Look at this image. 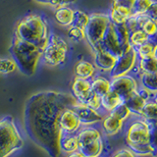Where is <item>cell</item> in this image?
I'll return each mask as SVG.
<instances>
[{
	"mask_svg": "<svg viewBox=\"0 0 157 157\" xmlns=\"http://www.w3.org/2000/svg\"><path fill=\"white\" fill-rule=\"evenodd\" d=\"M92 94L91 81L76 77L72 85V95L76 98V100L82 104H86Z\"/></svg>",
	"mask_w": 157,
	"mask_h": 157,
	"instance_id": "cell-12",
	"label": "cell"
},
{
	"mask_svg": "<svg viewBox=\"0 0 157 157\" xmlns=\"http://www.w3.org/2000/svg\"><path fill=\"white\" fill-rule=\"evenodd\" d=\"M100 45L103 49H105L106 51L111 53L112 55H114L116 58H118L122 54L123 52L122 47L116 36L114 25L112 23H110V25L108 26L104 36H103L102 40L100 42Z\"/></svg>",
	"mask_w": 157,
	"mask_h": 157,
	"instance_id": "cell-14",
	"label": "cell"
},
{
	"mask_svg": "<svg viewBox=\"0 0 157 157\" xmlns=\"http://www.w3.org/2000/svg\"><path fill=\"white\" fill-rule=\"evenodd\" d=\"M114 29H115L116 36L118 37V40H119V43L122 47V50L124 51L125 49H127L131 45L130 44V33H131L126 24L114 25Z\"/></svg>",
	"mask_w": 157,
	"mask_h": 157,
	"instance_id": "cell-26",
	"label": "cell"
},
{
	"mask_svg": "<svg viewBox=\"0 0 157 157\" xmlns=\"http://www.w3.org/2000/svg\"><path fill=\"white\" fill-rule=\"evenodd\" d=\"M78 151L85 157H100L104 148L101 132L93 126H85L77 132Z\"/></svg>",
	"mask_w": 157,
	"mask_h": 157,
	"instance_id": "cell-6",
	"label": "cell"
},
{
	"mask_svg": "<svg viewBox=\"0 0 157 157\" xmlns=\"http://www.w3.org/2000/svg\"><path fill=\"white\" fill-rule=\"evenodd\" d=\"M101 128L103 132L107 136H115L124 129V123L122 120L118 119L117 117L112 115L111 113H108L102 119Z\"/></svg>",
	"mask_w": 157,
	"mask_h": 157,
	"instance_id": "cell-16",
	"label": "cell"
},
{
	"mask_svg": "<svg viewBox=\"0 0 157 157\" xmlns=\"http://www.w3.org/2000/svg\"><path fill=\"white\" fill-rule=\"evenodd\" d=\"M108 15L112 24L123 25L126 24L127 20L132 16V10L122 7H112Z\"/></svg>",
	"mask_w": 157,
	"mask_h": 157,
	"instance_id": "cell-22",
	"label": "cell"
},
{
	"mask_svg": "<svg viewBox=\"0 0 157 157\" xmlns=\"http://www.w3.org/2000/svg\"><path fill=\"white\" fill-rule=\"evenodd\" d=\"M34 1H36L42 5H49V6H51L53 0H34Z\"/></svg>",
	"mask_w": 157,
	"mask_h": 157,
	"instance_id": "cell-43",
	"label": "cell"
},
{
	"mask_svg": "<svg viewBox=\"0 0 157 157\" xmlns=\"http://www.w3.org/2000/svg\"><path fill=\"white\" fill-rule=\"evenodd\" d=\"M88 19H90V15H87L86 13L81 11V10H76L72 26L80 28L82 29H85L87 23H88Z\"/></svg>",
	"mask_w": 157,
	"mask_h": 157,
	"instance_id": "cell-30",
	"label": "cell"
},
{
	"mask_svg": "<svg viewBox=\"0 0 157 157\" xmlns=\"http://www.w3.org/2000/svg\"><path fill=\"white\" fill-rule=\"evenodd\" d=\"M68 157H85V156H83L78 150H77V151H75V152H73V153H70V154H69Z\"/></svg>",
	"mask_w": 157,
	"mask_h": 157,
	"instance_id": "cell-44",
	"label": "cell"
},
{
	"mask_svg": "<svg viewBox=\"0 0 157 157\" xmlns=\"http://www.w3.org/2000/svg\"><path fill=\"white\" fill-rule=\"evenodd\" d=\"M110 157H136L135 153L130 148H121L115 151Z\"/></svg>",
	"mask_w": 157,
	"mask_h": 157,
	"instance_id": "cell-40",
	"label": "cell"
},
{
	"mask_svg": "<svg viewBox=\"0 0 157 157\" xmlns=\"http://www.w3.org/2000/svg\"><path fill=\"white\" fill-rule=\"evenodd\" d=\"M86 105L91 107L92 109H94V110L100 111L101 110V97L97 96L93 93L92 96L90 97V99L87 101Z\"/></svg>",
	"mask_w": 157,
	"mask_h": 157,
	"instance_id": "cell-38",
	"label": "cell"
},
{
	"mask_svg": "<svg viewBox=\"0 0 157 157\" xmlns=\"http://www.w3.org/2000/svg\"><path fill=\"white\" fill-rule=\"evenodd\" d=\"M68 36L69 38H71L72 40L75 41H81L82 39L86 38V33H85V29H82L80 28L70 26L68 29Z\"/></svg>",
	"mask_w": 157,
	"mask_h": 157,
	"instance_id": "cell-34",
	"label": "cell"
},
{
	"mask_svg": "<svg viewBox=\"0 0 157 157\" xmlns=\"http://www.w3.org/2000/svg\"><path fill=\"white\" fill-rule=\"evenodd\" d=\"M111 90L119 95L123 102L134 92L136 91L140 83L134 76L126 75L111 78Z\"/></svg>",
	"mask_w": 157,
	"mask_h": 157,
	"instance_id": "cell-10",
	"label": "cell"
},
{
	"mask_svg": "<svg viewBox=\"0 0 157 157\" xmlns=\"http://www.w3.org/2000/svg\"><path fill=\"white\" fill-rule=\"evenodd\" d=\"M153 99H154V101L157 103V94L156 95H154V97H153Z\"/></svg>",
	"mask_w": 157,
	"mask_h": 157,
	"instance_id": "cell-45",
	"label": "cell"
},
{
	"mask_svg": "<svg viewBox=\"0 0 157 157\" xmlns=\"http://www.w3.org/2000/svg\"><path fill=\"white\" fill-rule=\"evenodd\" d=\"M145 15L150 20L157 22V0H153V2L150 5V7L146 11Z\"/></svg>",
	"mask_w": 157,
	"mask_h": 157,
	"instance_id": "cell-39",
	"label": "cell"
},
{
	"mask_svg": "<svg viewBox=\"0 0 157 157\" xmlns=\"http://www.w3.org/2000/svg\"><path fill=\"white\" fill-rule=\"evenodd\" d=\"M150 126L141 117L132 118L126 126L125 141L136 156L154 155L155 151L149 144Z\"/></svg>",
	"mask_w": 157,
	"mask_h": 157,
	"instance_id": "cell-2",
	"label": "cell"
},
{
	"mask_svg": "<svg viewBox=\"0 0 157 157\" xmlns=\"http://www.w3.org/2000/svg\"><path fill=\"white\" fill-rule=\"evenodd\" d=\"M141 29L148 36V37L153 36L154 33H157V22L153 21V20H150L148 18L144 22V24L142 25Z\"/></svg>",
	"mask_w": 157,
	"mask_h": 157,
	"instance_id": "cell-35",
	"label": "cell"
},
{
	"mask_svg": "<svg viewBox=\"0 0 157 157\" xmlns=\"http://www.w3.org/2000/svg\"><path fill=\"white\" fill-rule=\"evenodd\" d=\"M94 52V66L95 68L99 69L101 71L110 73L113 69L116 62V57L112 55L111 53L106 51L105 49H103L101 45L98 46Z\"/></svg>",
	"mask_w": 157,
	"mask_h": 157,
	"instance_id": "cell-15",
	"label": "cell"
},
{
	"mask_svg": "<svg viewBox=\"0 0 157 157\" xmlns=\"http://www.w3.org/2000/svg\"><path fill=\"white\" fill-rule=\"evenodd\" d=\"M140 117L148 124L157 122V103L154 101L153 98L151 100L146 101L144 109L141 111Z\"/></svg>",
	"mask_w": 157,
	"mask_h": 157,
	"instance_id": "cell-25",
	"label": "cell"
},
{
	"mask_svg": "<svg viewBox=\"0 0 157 157\" xmlns=\"http://www.w3.org/2000/svg\"><path fill=\"white\" fill-rule=\"evenodd\" d=\"M136 49V53H137L139 59H144V58L154 57L157 47L153 45L150 41H147Z\"/></svg>",
	"mask_w": 157,
	"mask_h": 157,
	"instance_id": "cell-29",
	"label": "cell"
},
{
	"mask_svg": "<svg viewBox=\"0 0 157 157\" xmlns=\"http://www.w3.org/2000/svg\"><path fill=\"white\" fill-rule=\"evenodd\" d=\"M152 2L153 0H136L132 7V14H145Z\"/></svg>",
	"mask_w": 157,
	"mask_h": 157,
	"instance_id": "cell-33",
	"label": "cell"
},
{
	"mask_svg": "<svg viewBox=\"0 0 157 157\" xmlns=\"http://www.w3.org/2000/svg\"><path fill=\"white\" fill-rule=\"evenodd\" d=\"M91 90L95 95L102 97L111 90L110 80L102 76H97L91 80Z\"/></svg>",
	"mask_w": 157,
	"mask_h": 157,
	"instance_id": "cell-18",
	"label": "cell"
},
{
	"mask_svg": "<svg viewBox=\"0 0 157 157\" xmlns=\"http://www.w3.org/2000/svg\"><path fill=\"white\" fill-rule=\"evenodd\" d=\"M69 46L67 42L55 33H51L45 48L43 49L42 58L49 66H59L66 61Z\"/></svg>",
	"mask_w": 157,
	"mask_h": 157,
	"instance_id": "cell-8",
	"label": "cell"
},
{
	"mask_svg": "<svg viewBox=\"0 0 157 157\" xmlns=\"http://www.w3.org/2000/svg\"><path fill=\"white\" fill-rule=\"evenodd\" d=\"M148 41H150L153 45H155L157 47V33H154L153 36H151L148 37Z\"/></svg>",
	"mask_w": 157,
	"mask_h": 157,
	"instance_id": "cell-42",
	"label": "cell"
},
{
	"mask_svg": "<svg viewBox=\"0 0 157 157\" xmlns=\"http://www.w3.org/2000/svg\"><path fill=\"white\" fill-rule=\"evenodd\" d=\"M78 101L72 94L54 90L34 93L29 98L24 112L25 129L29 139L51 157L61 153L59 126L64 110Z\"/></svg>",
	"mask_w": 157,
	"mask_h": 157,
	"instance_id": "cell-1",
	"label": "cell"
},
{
	"mask_svg": "<svg viewBox=\"0 0 157 157\" xmlns=\"http://www.w3.org/2000/svg\"><path fill=\"white\" fill-rule=\"evenodd\" d=\"M25 141L12 116L0 119V157H9L24 146Z\"/></svg>",
	"mask_w": 157,
	"mask_h": 157,
	"instance_id": "cell-5",
	"label": "cell"
},
{
	"mask_svg": "<svg viewBox=\"0 0 157 157\" xmlns=\"http://www.w3.org/2000/svg\"><path fill=\"white\" fill-rule=\"evenodd\" d=\"M75 74L78 78L91 80L95 75V66L86 60L78 61L75 66Z\"/></svg>",
	"mask_w": 157,
	"mask_h": 157,
	"instance_id": "cell-21",
	"label": "cell"
},
{
	"mask_svg": "<svg viewBox=\"0 0 157 157\" xmlns=\"http://www.w3.org/2000/svg\"><path fill=\"white\" fill-rule=\"evenodd\" d=\"M137 60H139V57H137L136 49L130 45L116 59L115 65L110 72V78H114L117 77L129 75L136 68Z\"/></svg>",
	"mask_w": 157,
	"mask_h": 157,
	"instance_id": "cell-9",
	"label": "cell"
},
{
	"mask_svg": "<svg viewBox=\"0 0 157 157\" xmlns=\"http://www.w3.org/2000/svg\"><path fill=\"white\" fill-rule=\"evenodd\" d=\"M111 114L114 115L115 117H117L118 119L122 120L123 122L128 121L132 117L131 111L129 110V108L127 107V105L124 102H122L121 104L118 105L115 109L111 112Z\"/></svg>",
	"mask_w": 157,
	"mask_h": 157,
	"instance_id": "cell-31",
	"label": "cell"
},
{
	"mask_svg": "<svg viewBox=\"0 0 157 157\" xmlns=\"http://www.w3.org/2000/svg\"><path fill=\"white\" fill-rule=\"evenodd\" d=\"M60 130L64 134H77L82 128V124L72 107L64 110L59 120Z\"/></svg>",
	"mask_w": 157,
	"mask_h": 157,
	"instance_id": "cell-13",
	"label": "cell"
},
{
	"mask_svg": "<svg viewBox=\"0 0 157 157\" xmlns=\"http://www.w3.org/2000/svg\"><path fill=\"white\" fill-rule=\"evenodd\" d=\"M74 16H75V10L68 6H63L60 8H57L55 15L56 22L63 27H70L72 26L74 21Z\"/></svg>",
	"mask_w": 157,
	"mask_h": 157,
	"instance_id": "cell-20",
	"label": "cell"
},
{
	"mask_svg": "<svg viewBox=\"0 0 157 157\" xmlns=\"http://www.w3.org/2000/svg\"><path fill=\"white\" fill-rule=\"evenodd\" d=\"M147 41H148V36L140 29L130 33V44L132 47L137 48Z\"/></svg>",
	"mask_w": 157,
	"mask_h": 157,
	"instance_id": "cell-28",
	"label": "cell"
},
{
	"mask_svg": "<svg viewBox=\"0 0 157 157\" xmlns=\"http://www.w3.org/2000/svg\"><path fill=\"white\" fill-rule=\"evenodd\" d=\"M150 131H149V144L152 148L156 152L157 150V122L149 124Z\"/></svg>",
	"mask_w": 157,
	"mask_h": 157,
	"instance_id": "cell-36",
	"label": "cell"
},
{
	"mask_svg": "<svg viewBox=\"0 0 157 157\" xmlns=\"http://www.w3.org/2000/svg\"><path fill=\"white\" fill-rule=\"evenodd\" d=\"M136 68L140 73H157V59L155 56L139 59Z\"/></svg>",
	"mask_w": 157,
	"mask_h": 157,
	"instance_id": "cell-27",
	"label": "cell"
},
{
	"mask_svg": "<svg viewBox=\"0 0 157 157\" xmlns=\"http://www.w3.org/2000/svg\"><path fill=\"white\" fill-rule=\"evenodd\" d=\"M136 92L139 93V94L144 98V99L145 101H148V100H151L152 98L154 97V95L152 94V93L150 91H148L146 90V88H144V86H139V87H137V90H136Z\"/></svg>",
	"mask_w": 157,
	"mask_h": 157,
	"instance_id": "cell-41",
	"label": "cell"
},
{
	"mask_svg": "<svg viewBox=\"0 0 157 157\" xmlns=\"http://www.w3.org/2000/svg\"><path fill=\"white\" fill-rule=\"evenodd\" d=\"M122 102V98L116 92L110 90L101 97V110L104 111L105 114H108V113H111Z\"/></svg>",
	"mask_w": 157,
	"mask_h": 157,
	"instance_id": "cell-19",
	"label": "cell"
},
{
	"mask_svg": "<svg viewBox=\"0 0 157 157\" xmlns=\"http://www.w3.org/2000/svg\"><path fill=\"white\" fill-rule=\"evenodd\" d=\"M139 83L153 95L157 94V73H140Z\"/></svg>",
	"mask_w": 157,
	"mask_h": 157,
	"instance_id": "cell-23",
	"label": "cell"
},
{
	"mask_svg": "<svg viewBox=\"0 0 157 157\" xmlns=\"http://www.w3.org/2000/svg\"><path fill=\"white\" fill-rule=\"evenodd\" d=\"M73 110L76 112V114L80 120L82 126H93L97 123H100L104 118V114L100 111L92 109L91 107L86 104L77 102L76 104L72 106Z\"/></svg>",
	"mask_w": 157,
	"mask_h": 157,
	"instance_id": "cell-11",
	"label": "cell"
},
{
	"mask_svg": "<svg viewBox=\"0 0 157 157\" xmlns=\"http://www.w3.org/2000/svg\"><path fill=\"white\" fill-rule=\"evenodd\" d=\"M9 51L12 59L16 62L18 69L24 75H34L38 62L42 57L43 50L32 43L24 41L22 39L14 36Z\"/></svg>",
	"mask_w": 157,
	"mask_h": 157,
	"instance_id": "cell-4",
	"label": "cell"
},
{
	"mask_svg": "<svg viewBox=\"0 0 157 157\" xmlns=\"http://www.w3.org/2000/svg\"><path fill=\"white\" fill-rule=\"evenodd\" d=\"M154 155H155V156L157 157V150H156V152H155V154H154Z\"/></svg>",
	"mask_w": 157,
	"mask_h": 157,
	"instance_id": "cell-46",
	"label": "cell"
},
{
	"mask_svg": "<svg viewBox=\"0 0 157 157\" xmlns=\"http://www.w3.org/2000/svg\"><path fill=\"white\" fill-rule=\"evenodd\" d=\"M15 36L39 47L43 50L48 42L50 34L48 32L47 23L36 14L25 17L15 31Z\"/></svg>",
	"mask_w": 157,
	"mask_h": 157,
	"instance_id": "cell-3",
	"label": "cell"
},
{
	"mask_svg": "<svg viewBox=\"0 0 157 157\" xmlns=\"http://www.w3.org/2000/svg\"><path fill=\"white\" fill-rule=\"evenodd\" d=\"M124 103L127 105V107L129 108V110L131 111L132 116L140 117L141 111L144 109L146 101L136 91L128 97L124 101Z\"/></svg>",
	"mask_w": 157,
	"mask_h": 157,
	"instance_id": "cell-17",
	"label": "cell"
},
{
	"mask_svg": "<svg viewBox=\"0 0 157 157\" xmlns=\"http://www.w3.org/2000/svg\"><path fill=\"white\" fill-rule=\"evenodd\" d=\"M110 23L111 21L108 14L93 13L90 15L88 23L85 29V33L86 39L93 50H95L100 45V42Z\"/></svg>",
	"mask_w": 157,
	"mask_h": 157,
	"instance_id": "cell-7",
	"label": "cell"
},
{
	"mask_svg": "<svg viewBox=\"0 0 157 157\" xmlns=\"http://www.w3.org/2000/svg\"><path fill=\"white\" fill-rule=\"evenodd\" d=\"M17 69V64L12 58L0 59V74H10Z\"/></svg>",
	"mask_w": 157,
	"mask_h": 157,
	"instance_id": "cell-32",
	"label": "cell"
},
{
	"mask_svg": "<svg viewBox=\"0 0 157 157\" xmlns=\"http://www.w3.org/2000/svg\"><path fill=\"white\" fill-rule=\"evenodd\" d=\"M136 0H113L112 7H122L132 10Z\"/></svg>",
	"mask_w": 157,
	"mask_h": 157,
	"instance_id": "cell-37",
	"label": "cell"
},
{
	"mask_svg": "<svg viewBox=\"0 0 157 157\" xmlns=\"http://www.w3.org/2000/svg\"><path fill=\"white\" fill-rule=\"evenodd\" d=\"M60 148L61 152L63 151L68 154L78 150L77 134H64L63 132L60 139Z\"/></svg>",
	"mask_w": 157,
	"mask_h": 157,
	"instance_id": "cell-24",
	"label": "cell"
}]
</instances>
